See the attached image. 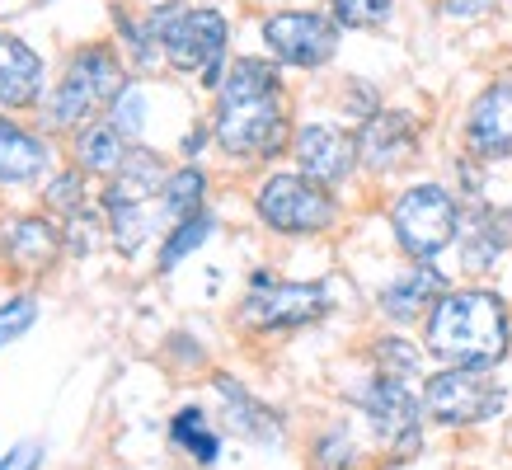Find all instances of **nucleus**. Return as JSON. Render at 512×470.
I'll use <instances>...</instances> for the list:
<instances>
[{
  "label": "nucleus",
  "instance_id": "obj_19",
  "mask_svg": "<svg viewBox=\"0 0 512 470\" xmlns=\"http://www.w3.org/2000/svg\"><path fill=\"white\" fill-rule=\"evenodd\" d=\"M202 193H207V174L198 165H184L174 170L165 184H160V212L170 221H188L202 212Z\"/></svg>",
  "mask_w": 512,
  "mask_h": 470
},
{
  "label": "nucleus",
  "instance_id": "obj_12",
  "mask_svg": "<svg viewBox=\"0 0 512 470\" xmlns=\"http://www.w3.org/2000/svg\"><path fill=\"white\" fill-rule=\"evenodd\" d=\"M414 146H419V127H414L409 113L376 109L357 132V160L367 170H395V165L414 156Z\"/></svg>",
  "mask_w": 512,
  "mask_h": 470
},
{
  "label": "nucleus",
  "instance_id": "obj_11",
  "mask_svg": "<svg viewBox=\"0 0 512 470\" xmlns=\"http://www.w3.org/2000/svg\"><path fill=\"white\" fill-rule=\"evenodd\" d=\"M466 146L480 160H512V80L475 94L466 113Z\"/></svg>",
  "mask_w": 512,
  "mask_h": 470
},
{
  "label": "nucleus",
  "instance_id": "obj_18",
  "mask_svg": "<svg viewBox=\"0 0 512 470\" xmlns=\"http://www.w3.org/2000/svg\"><path fill=\"white\" fill-rule=\"evenodd\" d=\"M47 146L38 137H29L24 127L5 123L0 118V184H19V179H33L43 170Z\"/></svg>",
  "mask_w": 512,
  "mask_h": 470
},
{
  "label": "nucleus",
  "instance_id": "obj_10",
  "mask_svg": "<svg viewBox=\"0 0 512 470\" xmlns=\"http://www.w3.org/2000/svg\"><path fill=\"white\" fill-rule=\"evenodd\" d=\"M292 151H296L301 174L315 179V184H325V188L343 184L357 165V137L343 132V127H334V123H306L292 137Z\"/></svg>",
  "mask_w": 512,
  "mask_h": 470
},
{
  "label": "nucleus",
  "instance_id": "obj_1",
  "mask_svg": "<svg viewBox=\"0 0 512 470\" xmlns=\"http://www.w3.org/2000/svg\"><path fill=\"white\" fill-rule=\"evenodd\" d=\"M287 141L282 76L264 57H235L217 85V146L235 160L278 156Z\"/></svg>",
  "mask_w": 512,
  "mask_h": 470
},
{
  "label": "nucleus",
  "instance_id": "obj_20",
  "mask_svg": "<svg viewBox=\"0 0 512 470\" xmlns=\"http://www.w3.org/2000/svg\"><path fill=\"white\" fill-rule=\"evenodd\" d=\"M80 160H85V170H99V174L123 170V160H127V137H123V132H113L109 123L90 127V132L80 137Z\"/></svg>",
  "mask_w": 512,
  "mask_h": 470
},
{
  "label": "nucleus",
  "instance_id": "obj_27",
  "mask_svg": "<svg viewBox=\"0 0 512 470\" xmlns=\"http://www.w3.org/2000/svg\"><path fill=\"white\" fill-rule=\"evenodd\" d=\"M38 461H43V447L38 442H19L15 452L0 461V470H38Z\"/></svg>",
  "mask_w": 512,
  "mask_h": 470
},
{
  "label": "nucleus",
  "instance_id": "obj_4",
  "mask_svg": "<svg viewBox=\"0 0 512 470\" xmlns=\"http://www.w3.org/2000/svg\"><path fill=\"white\" fill-rule=\"evenodd\" d=\"M254 207L264 226L282 235H320L334 226V198L325 193V184H315L306 174H268Z\"/></svg>",
  "mask_w": 512,
  "mask_h": 470
},
{
  "label": "nucleus",
  "instance_id": "obj_8",
  "mask_svg": "<svg viewBox=\"0 0 512 470\" xmlns=\"http://www.w3.org/2000/svg\"><path fill=\"white\" fill-rule=\"evenodd\" d=\"M123 71H118V57H109L104 47H90L80 52L76 62L66 66V80L57 85V99H52V123L76 127L85 123L94 109L113 104L123 94Z\"/></svg>",
  "mask_w": 512,
  "mask_h": 470
},
{
  "label": "nucleus",
  "instance_id": "obj_6",
  "mask_svg": "<svg viewBox=\"0 0 512 470\" xmlns=\"http://www.w3.org/2000/svg\"><path fill=\"white\" fill-rule=\"evenodd\" d=\"M226 15L221 10H184L170 5L165 19V57L174 71H198L207 85H221V57H226Z\"/></svg>",
  "mask_w": 512,
  "mask_h": 470
},
{
  "label": "nucleus",
  "instance_id": "obj_21",
  "mask_svg": "<svg viewBox=\"0 0 512 470\" xmlns=\"http://www.w3.org/2000/svg\"><path fill=\"white\" fill-rule=\"evenodd\" d=\"M212 231H217V221L202 217V212H198V217H188V221H179V226H174V235L165 240V250H160V268H165V273H170V268H179V259H188L193 250H202Z\"/></svg>",
  "mask_w": 512,
  "mask_h": 470
},
{
  "label": "nucleus",
  "instance_id": "obj_24",
  "mask_svg": "<svg viewBox=\"0 0 512 470\" xmlns=\"http://www.w3.org/2000/svg\"><path fill=\"white\" fill-rule=\"evenodd\" d=\"M141 123H146V99H141L137 85H127L118 99H113V113H109V127L123 132V137H137Z\"/></svg>",
  "mask_w": 512,
  "mask_h": 470
},
{
  "label": "nucleus",
  "instance_id": "obj_15",
  "mask_svg": "<svg viewBox=\"0 0 512 470\" xmlns=\"http://www.w3.org/2000/svg\"><path fill=\"white\" fill-rule=\"evenodd\" d=\"M43 90V62L29 43H19L10 33H0V104L5 109H24Z\"/></svg>",
  "mask_w": 512,
  "mask_h": 470
},
{
  "label": "nucleus",
  "instance_id": "obj_9",
  "mask_svg": "<svg viewBox=\"0 0 512 470\" xmlns=\"http://www.w3.org/2000/svg\"><path fill=\"white\" fill-rule=\"evenodd\" d=\"M264 43L282 66H301L315 71L334 57L339 47V24L320 10H278L264 19Z\"/></svg>",
  "mask_w": 512,
  "mask_h": 470
},
{
  "label": "nucleus",
  "instance_id": "obj_22",
  "mask_svg": "<svg viewBox=\"0 0 512 470\" xmlns=\"http://www.w3.org/2000/svg\"><path fill=\"white\" fill-rule=\"evenodd\" d=\"M174 442H179V447H188L202 466H212V461L221 456V442H217V433L207 428L202 409H184V414L174 419Z\"/></svg>",
  "mask_w": 512,
  "mask_h": 470
},
{
  "label": "nucleus",
  "instance_id": "obj_26",
  "mask_svg": "<svg viewBox=\"0 0 512 470\" xmlns=\"http://www.w3.org/2000/svg\"><path fill=\"white\" fill-rule=\"evenodd\" d=\"M376 358H381V367H390L395 376H400V372H414V367H419V353L404 344V339H381V344H376Z\"/></svg>",
  "mask_w": 512,
  "mask_h": 470
},
{
  "label": "nucleus",
  "instance_id": "obj_17",
  "mask_svg": "<svg viewBox=\"0 0 512 470\" xmlns=\"http://www.w3.org/2000/svg\"><path fill=\"white\" fill-rule=\"evenodd\" d=\"M217 395L226 400V419H231V428L240 433V438L249 442H278L282 428L278 419H273V409H264L254 395L240 386V381H231V376H217Z\"/></svg>",
  "mask_w": 512,
  "mask_h": 470
},
{
  "label": "nucleus",
  "instance_id": "obj_5",
  "mask_svg": "<svg viewBox=\"0 0 512 470\" xmlns=\"http://www.w3.org/2000/svg\"><path fill=\"white\" fill-rule=\"evenodd\" d=\"M503 405H508L503 386L489 381L484 372H475V367H442L423 386V409L447 428H470V423L494 419Z\"/></svg>",
  "mask_w": 512,
  "mask_h": 470
},
{
  "label": "nucleus",
  "instance_id": "obj_13",
  "mask_svg": "<svg viewBox=\"0 0 512 470\" xmlns=\"http://www.w3.org/2000/svg\"><path fill=\"white\" fill-rule=\"evenodd\" d=\"M362 409H367L372 428L390 447H414L419 442V400L395 376H381L372 391L362 395Z\"/></svg>",
  "mask_w": 512,
  "mask_h": 470
},
{
  "label": "nucleus",
  "instance_id": "obj_23",
  "mask_svg": "<svg viewBox=\"0 0 512 470\" xmlns=\"http://www.w3.org/2000/svg\"><path fill=\"white\" fill-rule=\"evenodd\" d=\"M329 10L343 29H381L390 19V0H329Z\"/></svg>",
  "mask_w": 512,
  "mask_h": 470
},
{
  "label": "nucleus",
  "instance_id": "obj_16",
  "mask_svg": "<svg viewBox=\"0 0 512 470\" xmlns=\"http://www.w3.org/2000/svg\"><path fill=\"white\" fill-rule=\"evenodd\" d=\"M0 245H5V259L19 264L24 273H43L57 259V231L47 226L43 217H19L10 226H0Z\"/></svg>",
  "mask_w": 512,
  "mask_h": 470
},
{
  "label": "nucleus",
  "instance_id": "obj_7",
  "mask_svg": "<svg viewBox=\"0 0 512 470\" xmlns=\"http://www.w3.org/2000/svg\"><path fill=\"white\" fill-rule=\"evenodd\" d=\"M325 306H329V292L320 282H287V278L254 273L245 301H240V315L254 329H292V325L320 320Z\"/></svg>",
  "mask_w": 512,
  "mask_h": 470
},
{
  "label": "nucleus",
  "instance_id": "obj_14",
  "mask_svg": "<svg viewBox=\"0 0 512 470\" xmlns=\"http://www.w3.org/2000/svg\"><path fill=\"white\" fill-rule=\"evenodd\" d=\"M447 292H451L447 278H442L433 264H419L381 287V315H390V320H419V315L433 311Z\"/></svg>",
  "mask_w": 512,
  "mask_h": 470
},
{
  "label": "nucleus",
  "instance_id": "obj_28",
  "mask_svg": "<svg viewBox=\"0 0 512 470\" xmlns=\"http://www.w3.org/2000/svg\"><path fill=\"white\" fill-rule=\"evenodd\" d=\"M447 19H480L484 10H494V0H437Z\"/></svg>",
  "mask_w": 512,
  "mask_h": 470
},
{
  "label": "nucleus",
  "instance_id": "obj_2",
  "mask_svg": "<svg viewBox=\"0 0 512 470\" xmlns=\"http://www.w3.org/2000/svg\"><path fill=\"white\" fill-rule=\"evenodd\" d=\"M508 306L484 292V287H466V292H447L428 311V334L423 344L437 362L447 367H494V362L508 358Z\"/></svg>",
  "mask_w": 512,
  "mask_h": 470
},
{
  "label": "nucleus",
  "instance_id": "obj_25",
  "mask_svg": "<svg viewBox=\"0 0 512 470\" xmlns=\"http://www.w3.org/2000/svg\"><path fill=\"white\" fill-rule=\"evenodd\" d=\"M33 320H38V301H33V297L5 301V306H0V339H19Z\"/></svg>",
  "mask_w": 512,
  "mask_h": 470
},
{
  "label": "nucleus",
  "instance_id": "obj_3",
  "mask_svg": "<svg viewBox=\"0 0 512 470\" xmlns=\"http://www.w3.org/2000/svg\"><path fill=\"white\" fill-rule=\"evenodd\" d=\"M390 231L400 240V250L419 264H433L451 240L461 235V207L442 184H414L404 188L390 207Z\"/></svg>",
  "mask_w": 512,
  "mask_h": 470
}]
</instances>
